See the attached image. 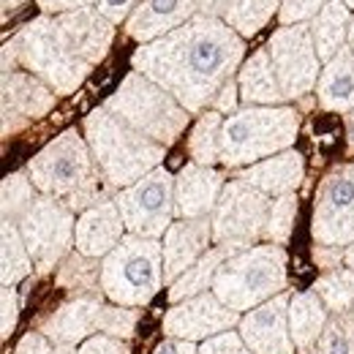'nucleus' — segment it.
<instances>
[{"mask_svg":"<svg viewBox=\"0 0 354 354\" xmlns=\"http://www.w3.org/2000/svg\"><path fill=\"white\" fill-rule=\"evenodd\" d=\"M327 322H330V308L324 306V300L313 289L292 297V303H289V330H292V338H295L297 349L308 352L313 344H319Z\"/></svg>","mask_w":354,"mask_h":354,"instance_id":"bb28decb","label":"nucleus"},{"mask_svg":"<svg viewBox=\"0 0 354 354\" xmlns=\"http://www.w3.org/2000/svg\"><path fill=\"white\" fill-rule=\"evenodd\" d=\"M295 218H297V196L295 194L275 196L270 205L265 237L272 245H286L292 237V229H295Z\"/></svg>","mask_w":354,"mask_h":354,"instance_id":"f704fd0d","label":"nucleus"},{"mask_svg":"<svg viewBox=\"0 0 354 354\" xmlns=\"http://www.w3.org/2000/svg\"><path fill=\"white\" fill-rule=\"evenodd\" d=\"M292 297L281 292L240 319V335L254 354H295V338L289 330Z\"/></svg>","mask_w":354,"mask_h":354,"instance_id":"2eb2a0df","label":"nucleus"},{"mask_svg":"<svg viewBox=\"0 0 354 354\" xmlns=\"http://www.w3.org/2000/svg\"><path fill=\"white\" fill-rule=\"evenodd\" d=\"M126 221L120 216V207L115 199H106L95 207L85 210L77 221V234H74V248L77 254L90 257V259H104L123 243Z\"/></svg>","mask_w":354,"mask_h":354,"instance_id":"6ab92c4d","label":"nucleus"},{"mask_svg":"<svg viewBox=\"0 0 354 354\" xmlns=\"http://www.w3.org/2000/svg\"><path fill=\"white\" fill-rule=\"evenodd\" d=\"M36 185H33V180L25 175V172H11V175H6L3 180V185H0V210H3V221H19L25 213H28V207L39 199L36 196Z\"/></svg>","mask_w":354,"mask_h":354,"instance_id":"473e14b6","label":"nucleus"},{"mask_svg":"<svg viewBox=\"0 0 354 354\" xmlns=\"http://www.w3.org/2000/svg\"><path fill=\"white\" fill-rule=\"evenodd\" d=\"M306 177V161L297 150H283L278 156H270L265 161L251 164L248 169H240L234 180H243L254 188H259L267 196H286L295 194L297 185Z\"/></svg>","mask_w":354,"mask_h":354,"instance_id":"5701e85b","label":"nucleus"},{"mask_svg":"<svg viewBox=\"0 0 354 354\" xmlns=\"http://www.w3.org/2000/svg\"><path fill=\"white\" fill-rule=\"evenodd\" d=\"M330 0H283L281 11H278V19L281 25H297V22H306L313 19Z\"/></svg>","mask_w":354,"mask_h":354,"instance_id":"e433bc0d","label":"nucleus"},{"mask_svg":"<svg viewBox=\"0 0 354 354\" xmlns=\"http://www.w3.org/2000/svg\"><path fill=\"white\" fill-rule=\"evenodd\" d=\"M281 6H283V0H232L223 22L232 30H237L243 39H248L265 28L272 19V14L281 11Z\"/></svg>","mask_w":354,"mask_h":354,"instance_id":"c756f323","label":"nucleus"},{"mask_svg":"<svg viewBox=\"0 0 354 354\" xmlns=\"http://www.w3.org/2000/svg\"><path fill=\"white\" fill-rule=\"evenodd\" d=\"M28 177L44 196L66 202L71 210L85 213L106 199H115L109 196L112 185L95 164L88 139L80 136L77 129L63 131L39 150L28 164Z\"/></svg>","mask_w":354,"mask_h":354,"instance_id":"f03ea898","label":"nucleus"},{"mask_svg":"<svg viewBox=\"0 0 354 354\" xmlns=\"http://www.w3.org/2000/svg\"><path fill=\"white\" fill-rule=\"evenodd\" d=\"M270 205L272 202L259 188H254L243 180H229L210 213L213 243L234 251V254L254 248L265 237Z\"/></svg>","mask_w":354,"mask_h":354,"instance_id":"1a4fd4ad","label":"nucleus"},{"mask_svg":"<svg viewBox=\"0 0 354 354\" xmlns=\"http://www.w3.org/2000/svg\"><path fill=\"white\" fill-rule=\"evenodd\" d=\"M153 354H199V349L194 346V341H180V338H167L164 344L156 346Z\"/></svg>","mask_w":354,"mask_h":354,"instance_id":"49530a36","label":"nucleus"},{"mask_svg":"<svg viewBox=\"0 0 354 354\" xmlns=\"http://www.w3.org/2000/svg\"><path fill=\"white\" fill-rule=\"evenodd\" d=\"M349 46L354 49V17H352V25H349Z\"/></svg>","mask_w":354,"mask_h":354,"instance_id":"603ef678","label":"nucleus"},{"mask_svg":"<svg viewBox=\"0 0 354 354\" xmlns=\"http://www.w3.org/2000/svg\"><path fill=\"white\" fill-rule=\"evenodd\" d=\"M14 44L19 52V63L57 95L74 93L93 71V66L68 46L52 14H44L25 25L14 36Z\"/></svg>","mask_w":354,"mask_h":354,"instance_id":"6e6552de","label":"nucleus"},{"mask_svg":"<svg viewBox=\"0 0 354 354\" xmlns=\"http://www.w3.org/2000/svg\"><path fill=\"white\" fill-rule=\"evenodd\" d=\"M101 295L126 308L147 306L164 286V243L126 234L123 243L101 259Z\"/></svg>","mask_w":354,"mask_h":354,"instance_id":"39448f33","label":"nucleus"},{"mask_svg":"<svg viewBox=\"0 0 354 354\" xmlns=\"http://www.w3.org/2000/svg\"><path fill=\"white\" fill-rule=\"evenodd\" d=\"M139 322V310L126 306H104L101 310V333L112 338H131Z\"/></svg>","mask_w":354,"mask_h":354,"instance_id":"c9c22d12","label":"nucleus"},{"mask_svg":"<svg viewBox=\"0 0 354 354\" xmlns=\"http://www.w3.org/2000/svg\"><path fill=\"white\" fill-rule=\"evenodd\" d=\"M310 234L316 245H354V164H338L322 177L313 199Z\"/></svg>","mask_w":354,"mask_h":354,"instance_id":"f8f14e48","label":"nucleus"},{"mask_svg":"<svg viewBox=\"0 0 354 354\" xmlns=\"http://www.w3.org/2000/svg\"><path fill=\"white\" fill-rule=\"evenodd\" d=\"M77 354H131V349L120 341V338H112V335H93L88 338Z\"/></svg>","mask_w":354,"mask_h":354,"instance_id":"a19ab883","label":"nucleus"},{"mask_svg":"<svg viewBox=\"0 0 354 354\" xmlns=\"http://www.w3.org/2000/svg\"><path fill=\"white\" fill-rule=\"evenodd\" d=\"M223 180L221 172L202 164H185L175 175V207L177 218H205L213 213L221 196Z\"/></svg>","mask_w":354,"mask_h":354,"instance_id":"412c9836","label":"nucleus"},{"mask_svg":"<svg viewBox=\"0 0 354 354\" xmlns=\"http://www.w3.org/2000/svg\"><path fill=\"white\" fill-rule=\"evenodd\" d=\"M14 354H77V349L68 346V344H55V341H49L44 333H28V335L17 344Z\"/></svg>","mask_w":354,"mask_h":354,"instance_id":"4c0bfd02","label":"nucleus"},{"mask_svg":"<svg viewBox=\"0 0 354 354\" xmlns=\"http://www.w3.org/2000/svg\"><path fill=\"white\" fill-rule=\"evenodd\" d=\"M36 6L44 11V14H71V11H80V8H90L95 6V0H36Z\"/></svg>","mask_w":354,"mask_h":354,"instance_id":"c03bdc74","label":"nucleus"},{"mask_svg":"<svg viewBox=\"0 0 354 354\" xmlns=\"http://www.w3.org/2000/svg\"><path fill=\"white\" fill-rule=\"evenodd\" d=\"M0 245H3V267H0L3 286H14L36 270L33 257L25 245V237H22L17 221L0 223Z\"/></svg>","mask_w":354,"mask_h":354,"instance_id":"c85d7f7f","label":"nucleus"},{"mask_svg":"<svg viewBox=\"0 0 354 354\" xmlns=\"http://www.w3.org/2000/svg\"><path fill=\"white\" fill-rule=\"evenodd\" d=\"M267 52H270L275 77L281 82L286 101H297L319 85V77H322L319 63L322 60H319V52L313 44V33H310L308 22L281 25L270 36Z\"/></svg>","mask_w":354,"mask_h":354,"instance_id":"ddd939ff","label":"nucleus"},{"mask_svg":"<svg viewBox=\"0 0 354 354\" xmlns=\"http://www.w3.org/2000/svg\"><path fill=\"white\" fill-rule=\"evenodd\" d=\"M316 354H354V310L330 316L316 344Z\"/></svg>","mask_w":354,"mask_h":354,"instance_id":"72a5a7b5","label":"nucleus"},{"mask_svg":"<svg viewBox=\"0 0 354 354\" xmlns=\"http://www.w3.org/2000/svg\"><path fill=\"white\" fill-rule=\"evenodd\" d=\"M17 223L39 275L55 270L74 245V210L55 196H39Z\"/></svg>","mask_w":354,"mask_h":354,"instance_id":"9d476101","label":"nucleus"},{"mask_svg":"<svg viewBox=\"0 0 354 354\" xmlns=\"http://www.w3.org/2000/svg\"><path fill=\"white\" fill-rule=\"evenodd\" d=\"M349 25H352V8L344 0H330L313 19L310 33L322 63H330L344 46L349 44Z\"/></svg>","mask_w":354,"mask_h":354,"instance_id":"a878e982","label":"nucleus"},{"mask_svg":"<svg viewBox=\"0 0 354 354\" xmlns=\"http://www.w3.org/2000/svg\"><path fill=\"white\" fill-rule=\"evenodd\" d=\"M237 85H240V98L248 106H281V101H286V95L281 90V82L275 77V68H272L267 46L265 49H257L243 63Z\"/></svg>","mask_w":354,"mask_h":354,"instance_id":"393cba45","label":"nucleus"},{"mask_svg":"<svg viewBox=\"0 0 354 354\" xmlns=\"http://www.w3.org/2000/svg\"><path fill=\"white\" fill-rule=\"evenodd\" d=\"M196 14V0H142L126 22V33L139 44H150L183 28Z\"/></svg>","mask_w":354,"mask_h":354,"instance_id":"aec40b11","label":"nucleus"},{"mask_svg":"<svg viewBox=\"0 0 354 354\" xmlns=\"http://www.w3.org/2000/svg\"><path fill=\"white\" fill-rule=\"evenodd\" d=\"M344 3H346V6H349V8H354V0H344Z\"/></svg>","mask_w":354,"mask_h":354,"instance_id":"864d4df0","label":"nucleus"},{"mask_svg":"<svg viewBox=\"0 0 354 354\" xmlns=\"http://www.w3.org/2000/svg\"><path fill=\"white\" fill-rule=\"evenodd\" d=\"M221 129H223V118L221 112L210 109L205 112L194 131L188 136V153L194 158V164H202V167H213L216 161H221Z\"/></svg>","mask_w":354,"mask_h":354,"instance_id":"7c9ffc66","label":"nucleus"},{"mask_svg":"<svg viewBox=\"0 0 354 354\" xmlns=\"http://www.w3.org/2000/svg\"><path fill=\"white\" fill-rule=\"evenodd\" d=\"M229 3H232V0H196V11H199L202 17L223 19L226 11H229Z\"/></svg>","mask_w":354,"mask_h":354,"instance_id":"de8ad7c7","label":"nucleus"},{"mask_svg":"<svg viewBox=\"0 0 354 354\" xmlns=\"http://www.w3.org/2000/svg\"><path fill=\"white\" fill-rule=\"evenodd\" d=\"M237 98H240V85H237V80L232 77L221 88V93L213 98L210 106H213L216 112H221V115H234V112H237Z\"/></svg>","mask_w":354,"mask_h":354,"instance_id":"37998d69","label":"nucleus"},{"mask_svg":"<svg viewBox=\"0 0 354 354\" xmlns=\"http://www.w3.org/2000/svg\"><path fill=\"white\" fill-rule=\"evenodd\" d=\"M104 106L112 115H118L123 123H129L131 129L150 136L164 147H172L191 120V112L175 95H169L139 71L123 77V82L104 101Z\"/></svg>","mask_w":354,"mask_h":354,"instance_id":"0eeeda50","label":"nucleus"},{"mask_svg":"<svg viewBox=\"0 0 354 354\" xmlns=\"http://www.w3.org/2000/svg\"><path fill=\"white\" fill-rule=\"evenodd\" d=\"M22 3H28V0H3V17H8V11H11V8L17 11Z\"/></svg>","mask_w":354,"mask_h":354,"instance_id":"8fccbe9b","label":"nucleus"},{"mask_svg":"<svg viewBox=\"0 0 354 354\" xmlns=\"http://www.w3.org/2000/svg\"><path fill=\"white\" fill-rule=\"evenodd\" d=\"M101 310H104V303L98 295L74 297L55 313H49L41 322L39 333H44L55 344L74 346L80 341H88L93 333H101Z\"/></svg>","mask_w":354,"mask_h":354,"instance_id":"4be33fe9","label":"nucleus"},{"mask_svg":"<svg viewBox=\"0 0 354 354\" xmlns=\"http://www.w3.org/2000/svg\"><path fill=\"white\" fill-rule=\"evenodd\" d=\"M82 129H85L90 153L112 188H120V191L129 188L136 180L158 169L161 161L167 158L164 145L131 129L106 106L93 109L85 118Z\"/></svg>","mask_w":354,"mask_h":354,"instance_id":"7ed1b4c3","label":"nucleus"},{"mask_svg":"<svg viewBox=\"0 0 354 354\" xmlns=\"http://www.w3.org/2000/svg\"><path fill=\"white\" fill-rule=\"evenodd\" d=\"M142 0H95V8L112 22V25H120V22H129V17L133 14V8L139 6Z\"/></svg>","mask_w":354,"mask_h":354,"instance_id":"ea45409f","label":"nucleus"},{"mask_svg":"<svg viewBox=\"0 0 354 354\" xmlns=\"http://www.w3.org/2000/svg\"><path fill=\"white\" fill-rule=\"evenodd\" d=\"M55 98L57 93L33 74H3V136H11L28 123L44 118L55 106Z\"/></svg>","mask_w":354,"mask_h":354,"instance_id":"dca6fc26","label":"nucleus"},{"mask_svg":"<svg viewBox=\"0 0 354 354\" xmlns=\"http://www.w3.org/2000/svg\"><path fill=\"white\" fill-rule=\"evenodd\" d=\"M55 19H57V28L66 36L68 46L85 63L98 66L106 57L109 46L115 41V25L95 6L71 11V14H57Z\"/></svg>","mask_w":354,"mask_h":354,"instance_id":"a211bd4d","label":"nucleus"},{"mask_svg":"<svg viewBox=\"0 0 354 354\" xmlns=\"http://www.w3.org/2000/svg\"><path fill=\"white\" fill-rule=\"evenodd\" d=\"M120 216L126 221L129 234L139 237H164L167 229L175 223V175L164 167L153 169L150 175L136 180L115 196Z\"/></svg>","mask_w":354,"mask_h":354,"instance_id":"9b49d317","label":"nucleus"},{"mask_svg":"<svg viewBox=\"0 0 354 354\" xmlns=\"http://www.w3.org/2000/svg\"><path fill=\"white\" fill-rule=\"evenodd\" d=\"M316 95L327 112H341V115L354 112V49L349 44L330 63H324Z\"/></svg>","mask_w":354,"mask_h":354,"instance_id":"b1692460","label":"nucleus"},{"mask_svg":"<svg viewBox=\"0 0 354 354\" xmlns=\"http://www.w3.org/2000/svg\"><path fill=\"white\" fill-rule=\"evenodd\" d=\"M237 322H240L237 310L226 308L213 292H205L167 310L164 333L167 338H180V341H207L213 335L229 333Z\"/></svg>","mask_w":354,"mask_h":354,"instance_id":"4468645a","label":"nucleus"},{"mask_svg":"<svg viewBox=\"0 0 354 354\" xmlns=\"http://www.w3.org/2000/svg\"><path fill=\"white\" fill-rule=\"evenodd\" d=\"M286 289V251L281 245H254L232 254L213 281V295L226 308L254 310Z\"/></svg>","mask_w":354,"mask_h":354,"instance_id":"423d86ee","label":"nucleus"},{"mask_svg":"<svg viewBox=\"0 0 354 354\" xmlns=\"http://www.w3.org/2000/svg\"><path fill=\"white\" fill-rule=\"evenodd\" d=\"M213 223L205 218H177L164 234V281L172 286L177 278L194 267L210 248Z\"/></svg>","mask_w":354,"mask_h":354,"instance_id":"f3484780","label":"nucleus"},{"mask_svg":"<svg viewBox=\"0 0 354 354\" xmlns=\"http://www.w3.org/2000/svg\"><path fill=\"white\" fill-rule=\"evenodd\" d=\"M199 354H254V352L245 346V341H243L240 333H232V330H229V333L207 338V341L199 346Z\"/></svg>","mask_w":354,"mask_h":354,"instance_id":"58836bf2","label":"nucleus"},{"mask_svg":"<svg viewBox=\"0 0 354 354\" xmlns=\"http://www.w3.org/2000/svg\"><path fill=\"white\" fill-rule=\"evenodd\" d=\"M232 254H234V251H229V248H223V245H216V248H210L196 265L188 267L175 283L169 286V300H172V306L183 303V300H191V297H196V295H205L207 289H213L216 272L221 270V265Z\"/></svg>","mask_w":354,"mask_h":354,"instance_id":"cd10ccee","label":"nucleus"},{"mask_svg":"<svg viewBox=\"0 0 354 354\" xmlns=\"http://www.w3.org/2000/svg\"><path fill=\"white\" fill-rule=\"evenodd\" d=\"M346 257L344 248H333V245H316L313 251V259L316 265L324 267V270H333V267H341V259Z\"/></svg>","mask_w":354,"mask_h":354,"instance_id":"a18cd8bd","label":"nucleus"},{"mask_svg":"<svg viewBox=\"0 0 354 354\" xmlns=\"http://www.w3.org/2000/svg\"><path fill=\"white\" fill-rule=\"evenodd\" d=\"M300 131V115L292 106H243L223 120L221 161L243 167L289 150Z\"/></svg>","mask_w":354,"mask_h":354,"instance_id":"20e7f679","label":"nucleus"},{"mask_svg":"<svg viewBox=\"0 0 354 354\" xmlns=\"http://www.w3.org/2000/svg\"><path fill=\"white\" fill-rule=\"evenodd\" d=\"M346 142H349V150L354 153V112L346 115Z\"/></svg>","mask_w":354,"mask_h":354,"instance_id":"09e8293b","label":"nucleus"},{"mask_svg":"<svg viewBox=\"0 0 354 354\" xmlns=\"http://www.w3.org/2000/svg\"><path fill=\"white\" fill-rule=\"evenodd\" d=\"M313 292L333 313H349L354 310V270L352 267L330 270L313 283Z\"/></svg>","mask_w":354,"mask_h":354,"instance_id":"2f4dec72","label":"nucleus"},{"mask_svg":"<svg viewBox=\"0 0 354 354\" xmlns=\"http://www.w3.org/2000/svg\"><path fill=\"white\" fill-rule=\"evenodd\" d=\"M243 55L245 41L237 30L223 19L196 14L169 36L139 44L131 66L196 115L234 77Z\"/></svg>","mask_w":354,"mask_h":354,"instance_id":"f257e3e1","label":"nucleus"},{"mask_svg":"<svg viewBox=\"0 0 354 354\" xmlns=\"http://www.w3.org/2000/svg\"><path fill=\"white\" fill-rule=\"evenodd\" d=\"M0 300H3V333H0V338L8 341L14 327H17V319H19V297L11 286H3Z\"/></svg>","mask_w":354,"mask_h":354,"instance_id":"79ce46f5","label":"nucleus"},{"mask_svg":"<svg viewBox=\"0 0 354 354\" xmlns=\"http://www.w3.org/2000/svg\"><path fill=\"white\" fill-rule=\"evenodd\" d=\"M344 262H346V267H352V270H354V245H349V248H346V257H344Z\"/></svg>","mask_w":354,"mask_h":354,"instance_id":"3c124183","label":"nucleus"}]
</instances>
